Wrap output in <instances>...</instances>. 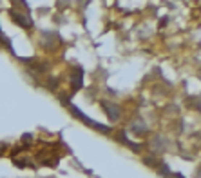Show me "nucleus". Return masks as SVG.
<instances>
[{
  "mask_svg": "<svg viewBox=\"0 0 201 178\" xmlns=\"http://www.w3.org/2000/svg\"><path fill=\"white\" fill-rule=\"evenodd\" d=\"M73 113H74L76 116H80V118H82L83 122H87V126H91V127H96L98 131H105V133H109V127H107V126H100L98 122H94V120L87 118V116H85V115H83L82 111H78V107H73Z\"/></svg>",
  "mask_w": 201,
  "mask_h": 178,
  "instance_id": "1",
  "label": "nucleus"
},
{
  "mask_svg": "<svg viewBox=\"0 0 201 178\" xmlns=\"http://www.w3.org/2000/svg\"><path fill=\"white\" fill-rule=\"evenodd\" d=\"M103 107H107L105 111L109 113V118H111V120H116V118L120 116V109H118V106L109 104V102H103Z\"/></svg>",
  "mask_w": 201,
  "mask_h": 178,
  "instance_id": "2",
  "label": "nucleus"
}]
</instances>
